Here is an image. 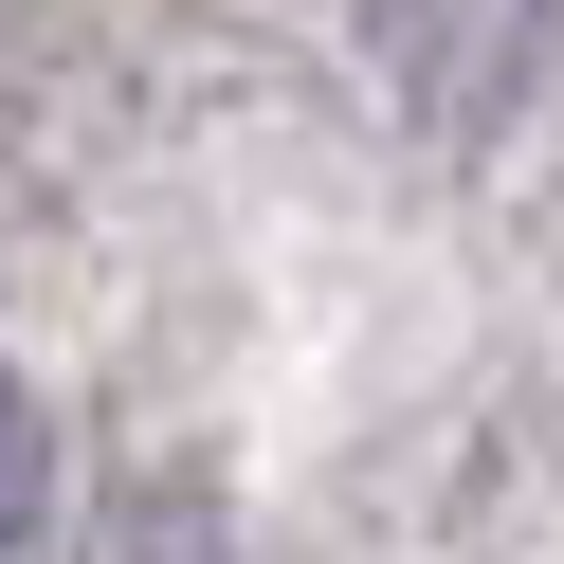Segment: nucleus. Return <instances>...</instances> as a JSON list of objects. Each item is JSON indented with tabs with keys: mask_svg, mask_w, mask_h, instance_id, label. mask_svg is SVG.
<instances>
[{
	"mask_svg": "<svg viewBox=\"0 0 564 564\" xmlns=\"http://www.w3.org/2000/svg\"><path fill=\"white\" fill-rule=\"evenodd\" d=\"M37 528H55V455H37V401L0 382V564H37Z\"/></svg>",
	"mask_w": 564,
	"mask_h": 564,
	"instance_id": "nucleus-1",
	"label": "nucleus"
}]
</instances>
